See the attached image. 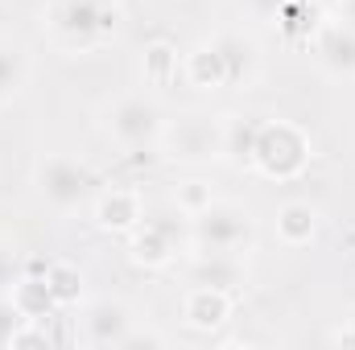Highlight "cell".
Wrapping results in <instances>:
<instances>
[{
  "mask_svg": "<svg viewBox=\"0 0 355 350\" xmlns=\"http://www.w3.org/2000/svg\"><path fill=\"white\" fill-rule=\"evenodd\" d=\"M190 239L202 252H227L240 256L252 239V219L236 202H207L198 214H190Z\"/></svg>",
  "mask_w": 355,
  "mask_h": 350,
  "instance_id": "obj_1",
  "label": "cell"
},
{
  "mask_svg": "<svg viewBox=\"0 0 355 350\" xmlns=\"http://www.w3.org/2000/svg\"><path fill=\"white\" fill-rule=\"evenodd\" d=\"M306 157H310V145H306V136L293 128V124H261L257 128V140H252V165L268 177H293L302 174V165H306Z\"/></svg>",
  "mask_w": 355,
  "mask_h": 350,
  "instance_id": "obj_2",
  "label": "cell"
},
{
  "mask_svg": "<svg viewBox=\"0 0 355 350\" xmlns=\"http://www.w3.org/2000/svg\"><path fill=\"white\" fill-rule=\"evenodd\" d=\"M116 29V8L107 0H58L54 8V33L71 50H87Z\"/></svg>",
  "mask_w": 355,
  "mask_h": 350,
  "instance_id": "obj_3",
  "label": "cell"
},
{
  "mask_svg": "<svg viewBox=\"0 0 355 350\" xmlns=\"http://www.w3.org/2000/svg\"><path fill=\"white\" fill-rule=\"evenodd\" d=\"M107 136L120 145V149H145L149 140H157L166 132V120H162V107L145 95H124L112 111H107Z\"/></svg>",
  "mask_w": 355,
  "mask_h": 350,
  "instance_id": "obj_4",
  "label": "cell"
},
{
  "mask_svg": "<svg viewBox=\"0 0 355 350\" xmlns=\"http://www.w3.org/2000/svg\"><path fill=\"white\" fill-rule=\"evenodd\" d=\"M95 177L87 165H79L75 157H50L37 165V194L54 206V210H75L83 206V198L91 194Z\"/></svg>",
  "mask_w": 355,
  "mask_h": 350,
  "instance_id": "obj_5",
  "label": "cell"
},
{
  "mask_svg": "<svg viewBox=\"0 0 355 350\" xmlns=\"http://www.w3.org/2000/svg\"><path fill=\"white\" fill-rule=\"evenodd\" d=\"M223 140H227V128L202 120V116H190V120H178L170 128V149L182 161H211L223 153Z\"/></svg>",
  "mask_w": 355,
  "mask_h": 350,
  "instance_id": "obj_6",
  "label": "cell"
},
{
  "mask_svg": "<svg viewBox=\"0 0 355 350\" xmlns=\"http://www.w3.org/2000/svg\"><path fill=\"white\" fill-rule=\"evenodd\" d=\"M174 214H153V219H145V227H141V235L132 239V256L145 264H166L170 256L178 252V243H182V231H174V223H170Z\"/></svg>",
  "mask_w": 355,
  "mask_h": 350,
  "instance_id": "obj_7",
  "label": "cell"
},
{
  "mask_svg": "<svg viewBox=\"0 0 355 350\" xmlns=\"http://www.w3.org/2000/svg\"><path fill=\"white\" fill-rule=\"evenodd\" d=\"M186 79L194 83V87H223V83H232L236 79V71H232V58H227V50L219 46V42H211V46H198L190 58H186Z\"/></svg>",
  "mask_w": 355,
  "mask_h": 350,
  "instance_id": "obj_8",
  "label": "cell"
},
{
  "mask_svg": "<svg viewBox=\"0 0 355 350\" xmlns=\"http://www.w3.org/2000/svg\"><path fill=\"white\" fill-rule=\"evenodd\" d=\"M314 50H318V58H322L327 71H335V75H355V29L352 25H343V21H339V25H322Z\"/></svg>",
  "mask_w": 355,
  "mask_h": 350,
  "instance_id": "obj_9",
  "label": "cell"
},
{
  "mask_svg": "<svg viewBox=\"0 0 355 350\" xmlns=\"http://www.w3.org/2000/svg\"><path fill=\"white\" fill-rule=\"evenodd\" d=\"M182 313H186V322H190V326H198V330H215V326H223V322H227L232 301H227V293H223V288L194 284V288H190V297H186V305H182Z\"/></svg>",
  "mask_w": 355,
  "mask_h": 350,
  "instance_id": "obj_10",
  "label": "cell"
},
{
  "mask_svg": "<svg viewBox=\"0 0 355 350\" xmlns=\"http://www.w3.org/2000/svg\"><path fill=\"white\" fill-rule=\"evenodd\" d=\"M87 342H95V347H128V342H132L124 305L99 301V305L91 309L87 313Z\"/></svg>",
  "mask_w": 355,
  "mask_h": 350,
  "instance_id": "obj_11",
  "label": "cell"
},
{
  "mask_svg": "<svg viewBox=\"0 0 355 350\" xmlns=\"http://www.w3.org/2000/svg\"><path fill=\"white\" fill-rule=\"evenodd\" d=\"M95 219H99V227H107V231H128V227H137L145 214H141V198L132 194V190H107V194H99V202H95Z\"/></svg>",
  "mask_w": 355,
  "mask_h": 350,
  "instance_id": "obj_12",
  "label": "cell"
},
{
  "mask_svg": "<svg viewBox=\"0 0 355 350\" xmlns=\"http://www.w3.org/2000/svg\"><path fill=\"white\" fill-rule=\"evenodd\" d=\"M314 206L310 202H285L281 210H277V235L289 243V248H302V243H310L314 239Z\"/></svg>",
  "mask_w": 355,
  "mask_h": 350,
  "instance_id": "obj_13",
  "label": "cell"
},
{
  "mask_svg": "<svg viewBox=\"0 0 355 350\" xmlns=\"http://www.w3.org/2000/svg\"><path fill=\"white\" fill-rule=\"evenodd\" d=\"M29 83V58L17 42L0 37V103H8L12 95H21V87Z\"/></svg>",
  "mask_w": 355,
  "mask_h": 350,
  "instance_id": "obj_14",
  "label": "cell"
},
{
  "mask_svg": "<svg viewBox=\"0 0 355 350\" xmlns=\"http://www.w3.org/2000/svg\"><path fill=\"white\" fill-rule=\"evenodd\" d=\"M240 280V264L227 252H202V260L194 268V284H211V288H227Z\"/></svg>",
  "mask_w": 355,
  "mask_h": 350,
  "instance_id": "obj_15",
  "label": "cell"
},
{
  "mask_svg": "<svg viewBox=\"0 0 355 350\" xmlns=\"http://www.w3.org/2000/svg\"><path fill=\"white\" fill-rule=\"evenodd\" d=\"M46 288H50L54 305H71V301L79 297V272H75L71 264H54V268L46 272Z\"/></svg>",
  "mask_w": 355,
  "mask_h": 350,
  "instance_id": "obj_16",
  "label": "cell"
},
{
  "mask_svg": "<svg viewBox=\"0 0 355 350\" xmlns=\"http://www.w3.org/2000/svg\"><path fill=\"white\" fill-rule=\"evenodd\" d=\"M178 54L166 46V42H157V46H149V54H145V75L149 79H166L170 71H174Z\"/></svg>",
  "mask_w": 355,
  "mask_h": 350,
  "instance_id": "obj_17",
  "label": "cell"
},
{
  "mask_svg": "<svg viewBox=\"0 0 355 350\" xmlns=\"http://www.w3.org/2000/svg\"><path fill=\"white\" fill-rule=\"evenodd\" d=\"M207 202H211V194L202 190V181H186V190H178L174 194V206H182L186 214H198Z\"/></svg>",
  "mask_w": 355,
  "mask_h": 350,
  "instance_id": "obj_18",
  "label": "cell"
},
{
  "mask_svg": "<svg viewBox=\"0 0 355 350\" xmlns=\"http://www.w3.org/2000/svg\"><path fill=\"white\" fill-rule=\"evenodd\" d=\"M17 322H21V309L17 305H0V342L8 347V338L17 334Z\"/></svg>",
  "mask_w": 355,
  "mask_h": 350,
  "instance_id": "obj_19",
  "label": "cell"
},
{
  "mask_svg": "<svg viewBox=\"0 0 355 350\" xmlns=\"http://www.w3.org/2000/svg\"><path fill=\"white\" fill-rule=\"evenodd\" d=\"M261 17H277V8H281V0H248Z\"/></svg>",
  "mask_w": 355,
  "mask_h": 350,
  "instance_id": "obj_20",
  "label": "cell"
},
{
  "mask_svg": "<svg viewBox=\"0 0 355 350\" xmlns=\"http://www.w3.org/2000/svg\"><path fill=\"white\" fill-rule=\"evenodd\" d=\"M343 25L355 29V0H343Z\"/></svg>",
  "mask_w": 355,
  "mask_h": 350,
  "instance_id": "obj_21",
  "label": "cell"
}]
</instances>
